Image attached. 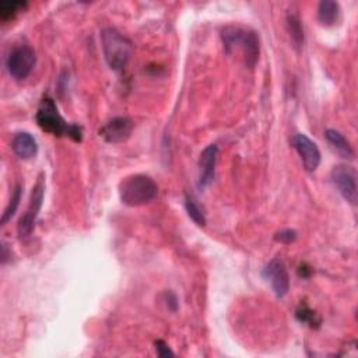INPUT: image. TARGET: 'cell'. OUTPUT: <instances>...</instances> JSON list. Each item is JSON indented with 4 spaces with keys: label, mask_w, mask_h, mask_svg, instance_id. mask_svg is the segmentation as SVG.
<instances>
[{
    "label": "cell",
    "mask_w": 358,
    "mask_h": 358,
    "mask_svg": "<svg viewBox=\"0 0 358 358\" xmlns=\"http://www.w3.org/2000/svg\"><path fill=\"white\" fill-rule=\"evenodd\" d=\"M294 149L298 152L302 165L308 172H314L320 164V152L315 142H312L307 135L298 133L291 140Z\"/></svg>",
    "instance_id": "9c48e42d"
},
{
    "label": "cell",
    "mask_w": 358,
    "mask_h": 358,
    "mask_svg": "<svg viewBox=\"0 0 358 358\" xmlns=\"http://www.w3.org/2000/svg\"><path fill=\"white\" fill-rule=\"evenodd\" d=\"M275 240L282 244H291L297 240V232L294 229H283L275 235Z\"/></svg>",
    "instance_id": "ffe728a7"
},
{
    "label": "cell",
    "mask_w": 358,
    "mask_h": 358,
    "mask_svg": "<svg viewBox=\"0 0 358 358\" xmlns=\"http://www.w3.org/2000/svg\"><path fill=\"white\" fill-rule=\"evenodd\" d=\"M217 157H218V147L215 145H210L202 152L199 158V168H200L199 186L200 188H206L213 182L214 174H215Z\"/></svg>",
    "instance_id": "8fae6325"
},
{
    "label": "cell",
    "mask_w": 358,
    "mask_h": 358,
    "mask_svg": "<svg viewBox=\"0 0 358 358\" xmlns=\"http://www.w3.org/2000/svg\"><path fill=\"white\" fill-rule=\"evenodd\" d=\"M26 8L27 2H20V0H5V2H0V19H2V22H8Z\"/></svg>",
    "instance_id": "2e32d148"
},
{
    "label": "cell",
    "mask_w": 358,
    "mask_h": 358,
    "mask_svg": "<svg viewBox=\"0 0 358 358\" xmlns=\"http://www.w3.org/2000/svg\"><path fill=\"white\" fill-rule=\"evenodd\" d=\"M133 131V121L128 116H116L106 122L101 131L99 136L112 145L122 143L131 138V133Z\"/></svg>",
    "instance_id": "ba28073f"
},
{
    "label": "cell",
    "mask_w": 358,
    "mask_h": 358,
    "mask_svg": "<svg viewBox=\"0 0 358 358\" xmlns=\"http://www.w3.org/2000/svg\"><path fill=\"white\" fill-rule=\"evenodd\" d=\"M327 143L332 146V149L343 158L345 160H352L354 158V150L350 145V142L337 131L334 129H327L325 132Z\"/></svg>",
    "instance_id": "4fadbf2b"
},
{
    "label": "cell",
    "mask_w": 358,
    "mask_h": 358,
    "mask_svg": "<svg viewBox=\"0 0 358 358\" xmlns=\"http://www.w3.org/2000/svg\"><path fill=\"white\" fill-rule=\"evenodd\" d=\"M332 182L348 203H357V172L351 165H336L332 170Z\"/></svg>",
    "instance_id": "52a82bcc"
},
{
    "label": "cell",
    "mask_w": 358,
    "mask_h": 358,
    "mask_svg": "<svg viewBox=\"0 0 358 358\" xmlns=\"http://www.w3.org/2000/svg\"><path fill=\"white\" fill-rule=\"evenodd\" d=\"M12 149L15 154L22 160H30L37 156L38 145L35 138L29 132H20L15 136L12 142Z\"/></svg>",
    "instance_id": "7c38bea8"
},
{
    "label": "cell",
    "mask_w": 358,
    "mask_h": 358,
    "mask_svg": "<svg viewBox=\"0 0 358 358\" xmlns=\"http://www.w3.org/2000/svg\"><path fill=\"white\" fill-rule=\"evenodd\" d=\"M185 209L188 211V215L195 221V224H197L199 227L206 225V217H204L202 209L197 206V203L189 195H186V197H185Z\"/></svg>",
    "instance_id": "e0dca14e"
},
{
    "label": "cell",
    "mask_w": 358,
    "mask_h": 358,
    "mask_svg": "<svg viewBox=\"0 0 358 358\" xmlns=\"http://www.w3.org/2000/svg\"><path fill=\"white\" fill-rule=\"evenodd\" d=\"M297 319L311 327H318L320 325V318L307 304H301L297 309Z\"/></svg>",
    "instance_id": "d6986e66"
},
{
    "label": "cell",
    "mask_w": 358,
    "mask_h": 358,
    "mask_svg": "<svg viewBox=\"0 0 358 358\" xmlns=\"http://www.w3.org/2000/svg\"><path fill=\"white\" fill-rule=\"evenodd\" d=\"M101 44L108 66L115 72L124 70L133 54V44L131 40L117 30L109 27L102 30Z\"/></svg>",
    "instance_id": "3957f363"
},
{
    "label": "cell",
    "mask_w": 358,
    "mask_h": 358,
    "mask_svg": "<svg viewBox=\"0 0 358 358\" xmlns=\"http://www.w3.org/2000/svg\"><path fill=\"white\" fill-rule=\"evenodd\" d=\"M156 350L160 357H174L175 355V352L170 348V345L164 340L156 341Z\"/></svg>",
    "instance_id": "44dd1931"
},
{
    "label": "cell",
    "mask_w": 358,
    "mask_h": 358,
    "mask_svg": "<svg viewBox=\"0 0 358 358\" xmlns=\"http://www.w3.org/2000/svg\"><path fill=\"white\" fill-rule=\"evenodd\" d=\"M38 127L54 136H67L74 142H81L83 132L81 128L74 124H67L63 116L59 113V109L55 101L51 97H45L37 111L35 115Z\"/></svg>",
    "instance_id": "6da1fadb"
},
{
    "label": "cell",
    "mask_w": 358,
    "mask_h": 358,
    "mask_svg": "<svg viewBox=\"0 0 358 358\" xmlns=\"http://www.w3.org/2000/svg\"><path fill=\"white\" fill-rule=\"evenodd\" d=\"M287 29L291 37V41L297 49H300L304 44V30L301 26V20L295 15L287 16Z\"/></svg>",
    "instance_id": "9a60e30c"
},
{
    "label": "cell",
    "mask_w": 358,
    "mask_h": 358,
    "mask_svg": "<svg viewBox=\"0 0 358 358\" xmlns=\"http://www.w3.org/2000/svg\"><path fill=\"white\" fill-rule=\"evenodd\" d=\"M165 295H167V304H168V307H170L172 311H177V308H178V298H177V295H175L174 293H171V291H168Z\"/></svg>",
    "instance_id": "7402d4cb"
},
{
    "label": "cell",
    "mask_w": 358,
    "mask_h": 358,
    "mask_svg": "<svg viewBox=\"0 0 358 358\" xmlns=\"http://www.w3.org/2000/svg\"><path fill=\"white\" fill-rule=\"evenodd\" d=\"M35 62H37V56H35L34 49L31 47L23 45V47L15 48L9 54L6 66L13 79L26 80L30 76V73L33 72Z\"/></svg>",
    "instance_id": "8992f818"
},
{
    "label": "cell",
    "mask_w": 358,
    "mask_h": 358,
    "mask_svg": "<svg viewBox=\"0 0 358 358\" xmlns=\"http://www.w3.org/2000/svg\"><path fill=\"white\" fill-rule=\"evenodd\" d=\"M340 6L333 0H322L318 6V20L322 26H333L339 17Z\"/></svg>",
    "instance_id": "5bb4252c"
},
{
    "label": "cell",
    "mask_w": 358,
    "mask_h": 358,
    "mask_svg": "<svg viewBox=\"0 0 358 358\" xmlns=\"http://www.w3.org/2000/svg\"><path fill=\"white\" fill-rule=\"evenodd\" d=\"M158 186L154 179L145 174L127 177L119 184V196L124 204L138 207L153 202L157 196Z\"/></svg>",
    "instance_id": "277c9868"
},
{
    "label": "cell",
    "mask_w": 358,
    "mask_h": 358,
    "mask_svg": "<svg viewBox=\"0 0 358 358\" xmlns=\"http://www.w3.org/2000/svg\"><path fill=\"white\" fill-rule=\"evenodd\" d=\"M263 277L270 282L275 294L282 298L290 290V276L283 261L273 259L263 269Z\"/></svg>",
    "instance_id": "30bf717a"
},
{
    "label": "cell",
    "mask_w": 358,
    "mask_h": 358,
    "mask_svg": "<svg viewBox=\"0 0 358 358\" xmlns=\"http://www.w3.org/2000/svg\"><path fill=\"white\" fill-rule=\"evenodd\" d=\"M22 193H23V186L19 184V185L15 188V190H13V193H12V199H10V202H9V204H8L6 210H5V213H3L2 225H6V222H8V221L15 215V213L17 211V207H19L20 200H22Z\"/></svg>",
    "instance_id": "ac0fdd59"
},
{
    "label": "cell",
    "mask_w": 358,
    "mask_h": 358,
    "mask_svg": "<svg viewBox=\"0 0 358 358\" xmlns=\"http://www.w3.org/2000/svg\"><path fill=\"white\" fill-rule=\"evenodd\" d=\"M221 40L228 55H231L235 49H240L244 55L245 65L251 69L255 67L259 60L261 52L259 37L255 31L243 27L228 26L221 31Z\"/></svg>",
    "instance_id": "7a4b0ae2"
},
{
    "label": "cell",
    "mask_w": 358,
    "mask_h": 358,
    "mask_svg": "<svg viewBox=\"0 0 358 358\" xmlns=\"http://www.w3.org/2000/svg\"><path fill=\"white\" fill-rule=\"evenodd\" d=\"M44 192H45V181H44V175H40V178H38V181H37V184L33 189L29 209L22 215V218L19 220L17 232H19L20 240H27V238H30L33 231H34L37 215H38V213L42 207Z\"/></svg>",
    "instance_id": "5b68a950"
}]
</instances>
